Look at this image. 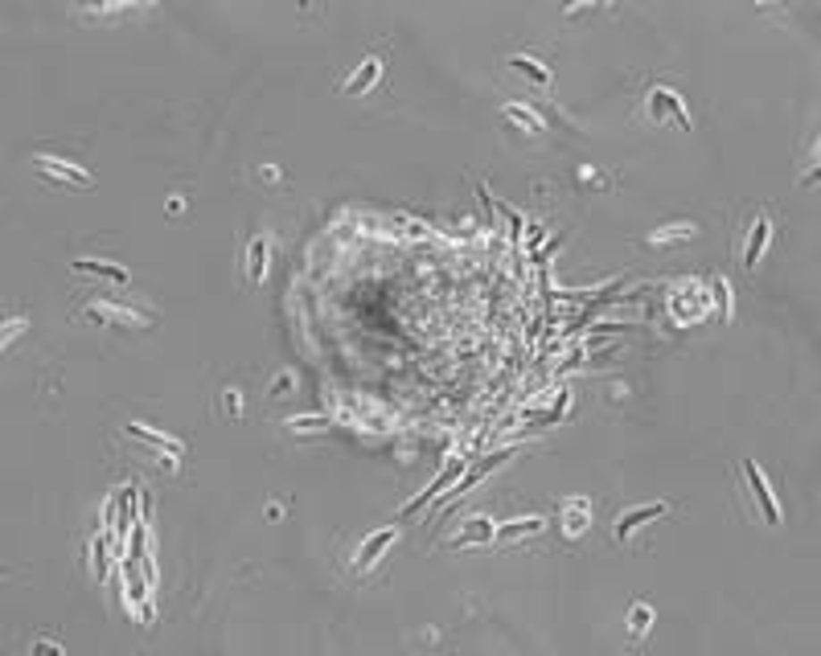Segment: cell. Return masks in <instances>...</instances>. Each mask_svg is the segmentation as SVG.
Here are the masks:
<instances>
[{
	"instance_id": "1",
	"label": "cell",
	"mask_w": 821,
	"mask_h": 656,
	"mask_svg": "<svg viewBox=\"0 0 821 656\" xmlns=\"http://www.w3.org/2000/svg\"><path fill=\"white\" fill-rule=\"evenodd\" d=\"M645 115H649L653 123H661V120H669V115H674L682 131L694 128V120H690V112H686V99H682L674 87H653L649 99H645Z\"/></svg>"
},
{
	"instance_id": "2",
	"label": "cell",
	"mask_w": 821,
	"mask_h": 656,
	"mask_svg": "<svg viewBox=\"0 0 821 656\" xmlns=\"http://www.w3.org/2000/svg\"><path fill=\"white\" fill-rule=\"evenodd\" d=\"M82 312L91 316L95 324H107V328H148L153 324V316L136 312V308H123V303H107V300L87 303Z\"/></svg>"
},
{
	"instance_id": "3",
	"label": "cell",
	"mask_w": 821,
	"mask_h": 656,
	"mask_svg": "<svg viewBox=\"0 0 821 656\" xmlns=\"http://www.w3.org/2000/svg\"><path fill=\"white\" fill-rule=\"evenodd\" d=\"M33 169L41 177H50V181H62V185H74V189H95V177L82 164H71L62 161V156H33Z\"/></svg>"
},
{
	"instance_id": "4",
	"label": "cell",
	"mask_w": 821,
	"mask_h": 656,
	"mask_svg": "<svg viewBox=\"0 0 821 656\" xmlns=\"http://www.w3.org/2000/svg\"><path fill=\"white\" fill-rule=\"evenodd\" d=\"M669 513V501H645V505H633V509H624V513L616 517V542H629L633 534H637L641 525H649V521H658V517H666Z\"/></svg>"
},
{
	"instance_id": "5",
	"label": "cell",
	"mask_w": 821,
	"mask_h": 656,
	"mask_svg": "<svg viewBox=\"0 0 821 656\" xmlns=\"http://www.w3.org/2000/svg\"><path fill=\"white\" fill-rule=\"evenodd\" d=\"M398 542V525H382V529H374V534L365 537L362 545L354 550V570H370V566L378 562V558H386V550Z\"/></svg>"
},
{
	"instance_id": "6",
	"label": "cell",
	"mask_w": 821,
	"mask_h": 656,
	"mask_svg": "<svg viewBox=\"0 0 821 656\" xmlns=\"http://www.w3.org/2000/svg\"><path fill=\"white\" fill-rule=\"evenodd\" d=\"M465 468H468L465 460H448V468H444V472H440L436 480H431V485H427L423 493H419L415 501H411V505H403V517H415V513H423V509L431 505V501H436L440 493H448V488L457 485V480H460V472H465Z\"/></svg>"
},
{
	"instance_id": "7",
	"label": "cell",
	"mask_w": 821,
	"mask_h": 656,
	"mask_svg": "<svg viewBox=\"0 0 821 656\" xmlns=\"http://www.w3.org/2000/svg\"><path fill=\"white\" fill-rule=\"evenodd\" d=\"M743 476H748V485H751V501L760 505V517L768 525H781V505H776V496H772V488H768V480H764V472L751 460H743Z\"/></svg>"
},
{
	"instance_id": "8",
	"label": "cell",
	"mask_w": 821,
	"mask_h": 656,
	"mask_svg": "<svg viewBox=\"0 0 821 656\" xmlns=\"http://www.w3.org/2000/svg\"><path fill=\"white\" fill-rule=\"evenodd\" d=\"M128 431V439H136V444H144V447H153V452H164V455H185L189 447L177 439V435H164V431H156V427H144V423H128L123 427Z\"/></svg>"
},
{
	"instance_id": "9",
	"label": "cell",
	"mask_w": 821,
	"mask_h": 656,
	"mask_svg": "<svg viewBox=\"0 0 821 656\" xmlns=\"http://www.w3.org/2000/svg\"><path fill=\"white\" fill-rule=\"evenodd\" d=\"M768 238H772V218L768 213H756V222L748 226V238H743V267L748 271L760 267L764 251H768Z\"/></svg>"
},
{
	"instance_id": "10",
	"label": "cell",
	"mask_w": 821,
	"mask_h": 656,
	"mask_svg": "<svg viewBox=\"0 0 821 656\" xmlns=\"http://www.w3.org/2000/svg\"><path fill=\"white\" fill-rule=\"evenodd\" d=\"M493 534H497V521H493V517H485V513H481V517H468L465 529H460V534L452 537V542H448V550H457V554H460V550H473V545H489V542H493Z\"/></svg>"
},
{
	"instance_id": "11",
	"label": "cell",
	"mask_w": 821,
	"mask_h": 656,
	"mask_svg": "<svg viewBox=\"0 0 821 656\" xmlns=\"http://www.w3.org/2000/svg\"><path fill=\"white\" fill-rule=\"evenodd\" d=\"M267 267H272V238H267V234H255L251 243H247V267H243L247 283L259 287V283L267 279Z\"/></svg>"
},
{
	"instance_id": "12",
	"label": "cell",
	"mask_w": 821,
	"mask_h": 656,
	"mask_svg": "<svg viewBox=\"0 0 821 656\" xmlns=\"http://www.w3.org/2000/svg\"><path fill=\"white\" fill-rule=\"evenodd\" d=\"M378 74H382V58H378V54H365V58L357 62V71L341 82V95H349V99L365 95V91H370V87L378 82Z\"/></svg>"
},
{
	"instance_id": "13",
	"label": "cell",
	"mask_w": 821,
	"mask_h": 656,
	"mask_svg": "<svg viewBox=\"0 0 821 656\" xmlns=\"http://www.w3.org/2000/svg\"><path fill=\"white\" fill-rule=\"evenodd\" d=\"M591 525V501L588 496H575V501H563V534L567 537H583Z\"/></svg>"
},
{
	"instance_id": "14",
	"label": "cell",
	"mask_w": 821,
	"mask_h": 656,
	"mask_svg": "<svg viewBox=\"0 0 821 656\" xmlns=\"http://www.w3.org/2000/svg\"><path fill=\"white\" fill-rule=\"evenodd\" d=\"M74 271L79 275H95V279H107V283H128L132 271L120 267V262H107V259H79L74 262Z\"/></svg>"
},
{
	"instance_id": "15",
	"label": "cell",
	"mask_w": 821,
	"mask_h": 656,
	"mask_svg": "<svg viewBox=\"0 0 821 656\" xmlns=\"http://www.w3.org/2000/svg\"><path fill=\"white\" fill-rule=\"evenodd\" d=\"M542 517H517V521H506V525H497V534H493V542H522V537H534V534H542Z\"/></svg>"
},
{
	"instance_id": "16",
	"label": "cell",
	"mask_w": 821,
	"mask_h": 656,
	"mask_svg": "<svg viewBox=\"0 0 821 656\" xmlns=\"http://www.w3.org/2000/svg\"><path fill=\"white\" fill-rule=\"evenodd\" d=\"M91 566H95V578H99V583L112 578V534H107V529H99L91 542Z\"/></svg>"
},
{
	"instance_id": "17",
	"label": "cell",
	"mask_w": 821,
	"mask_h": 656,
	"mask_svg": "<svg viewBox=\"0 0 821 656\" xmlns=\"http://www.w3.org/2000/svg\"><path fill=\"white\" fill-rule=\"evenodd\" d=\"M699 238V226L694 222H674V226H661V230L649 234V246H669V243H694Z\"/></svg>"
},
{
	"instance_id": "18",
	"label": "cell",
	"mask_w": 821,
	"mask_h": 656,
	"mask_svg": "<svg viewBox=\"0 0 821 656\" xmlns=\"http://www.w3.org/2000/svg\"><path fill=\"white\" fill-rule=\"evenodd\" d=\"M506 66H514L517 74H526V79L538 82V87H550V71H547V66H542L538 58H526V54H509Z\"/></svg>"
},
{
	"instance_id": "19",
	"label": "cell",
	"mask_w": 821,
	"mask_h": 656,
	"mask_svg": "<svg viewBox=\"0 0 821 656\" xmlns=\"http://www.w3.org/2000/svg\"><path fill=\"white\" fill-rule=\"evenodd\" d=\"M501 112H506V120H514L522 131H530V136H538V131H547V128H542V120H538V115L530 112V107H522V103H506Z\"/></svg>"
},
{
	"instance_id": "20",
	"label": "cell",
	"mask_w": 821,
	"mask_h": 656,
	"mask_svg": "<svg viewBox=\"0 0 821 656\" xmlns=\"http://www.w3.org/2000/svg\"><path fill=\"white\" fill-rule=\"evenodd\" d=\"M649 627H653V607L649 603H633L629 607V636L633 640L649 636Z\"/></svg>"
},
{
	"instance_id": "21",
	"label": "cell",
	"mask_w": 821,
	"mask_h": 656,
	"mask_svg": "<svg viewBox=\"0 0 821 656\" xmlns=\"http://www.w3.org/2000/svg\"><path fill=\"white\" fill-rule=\"evenodd\" d=\"M710 292H715V303H719V320H731V283L727 279H710Z\"/></svg>"
},
{
	"instance_id": "22",
	"label": "cell",
	"mask_w": 821,
	"mask_h": 656,
	"mask_svg": "<svg viewBox=\"0 0 821 656\" xmlns=\"http://www.w3.org/2000/svg\"><path fill=\"white\" fill-rule=\"evenodd\" d=\"M25 328H29V320H25V316H17V320H4V341H0V345L9 349V345H13V336H21Z\"/></svg>"
},
{
	"instance_id": "23",
	"label": "cell",
	"mask_w": 821,
	"mask_h": 656,
	"mask_svg": "<svg viewBox=\"0 0 821 656\" xmlns=\"http://www.w3.org/2000/svg\"><path fill=\"white\" fill-rule=\"evenodd\" d=\"M288 427H292V431H308V427H313V431H325L329 419H292Z\"/></svg>"
},
{
	"instance_id": "24",
	"label": "cell",
	"mask_w": 821,
	"mask_h": 656,
	"mask_svg": "<svg viewBox=\"0 0 821 656\" xmlns=\"http://www.w3.org/2000/svg\"><path fill=\"white\" fill-rule=\"evenodd\" d=\"M33 652H54V656H62L66 648H62L58 640H38V644H33Z\"/></svg>"
},
{
	"instance_id": "25",
	"label": "cell",
	"mask_w": 821,
	"mask_h": 656,
	"mask_svg": "<svg viewBox=\"0 0 821 656\" xmlns=\"http://www.w3.org/2000/svg\"><path fill=\"white\" fill-rule=\"evenodd\" d=\"M280 390H292V374H284V378H275L272 382V394H280Z\"/></svg>"
},
{
	"instance_id": "26",
	"label": "cell",
	"mask_w": 821,
	"mask_h": 656,
	"mask_svg": "<svg viewBox=\"0 0 821 656\" xmlns=\"http://www.w3.org/2000/svg\"><path fill=\"white\" fill-rule=\"evenodd\" d=\"M226 411L239 414V390H226Z\"/></svg>"
}]
</instances>
